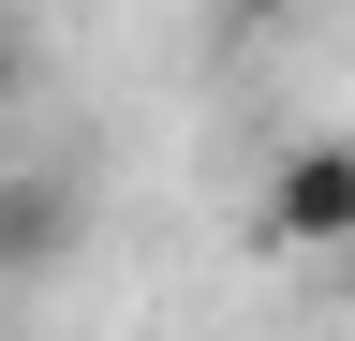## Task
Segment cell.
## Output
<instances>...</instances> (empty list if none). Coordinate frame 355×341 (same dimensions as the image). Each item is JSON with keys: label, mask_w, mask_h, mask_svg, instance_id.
<instances>
[{"label": "cell", "mask_w": 355, "mask_h": 341, "mask_svg": "<svg viewBox=\"0 0 355 341\" xmlns=\"http://www.w3.org/2000/svg\"><path fill=\"white\" fill-rule=\"evenodd\" d=\"M282 252H355V149L340 134H296L282 163H266V208H252Z\"/></svg>", "instance_id": "1"}, {"label": "cell", "mask_w": 355, "mask_h": 341, "mask_svg": "<svg viewBox=\"0 0 355 341\" xmlns=\"http://www.w3.org/2000/svg\"><path fill=\"white\" fill-rule=\"evenodd\" d=\"M74 238H89V178L74 163H0V282L74 267Z\"/></svg>", "instance_id": "2"}, {"label": "cell", "mask_w": 355, "mask_h": 341, "mask_svg": "<svg viewBox=\"0 0 355 341\" xmlns=\"http://www.w3.org/2000/svg\"><path fill=\"white\" fill-rule=\"evenodd\" d=\"M0 104H30V30L0 15Z\"/></svg>", "instance_id": "3"}, {"label": "cell", "mask_w": 355, "mask_h": 341, "mask_svg": "<svg viewBox=\"0 0 355 341\" xmlns=\"http://www.w3.org/2000/svg\"><path fill=\"white\" fill-rule=\"evenodd\" d=\"M0 341H15V326H0Z\"/></svg>", "instance_id": "4"}]
</instances>
